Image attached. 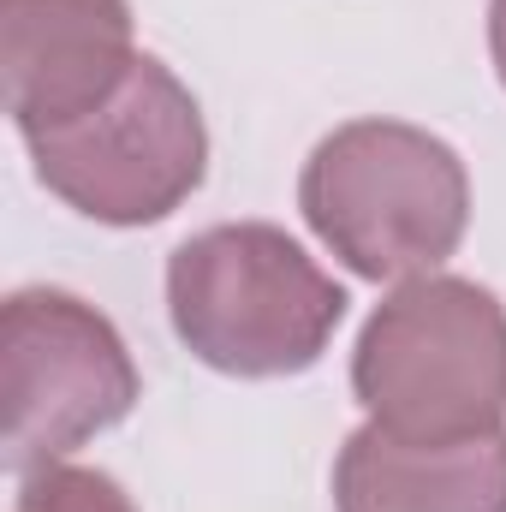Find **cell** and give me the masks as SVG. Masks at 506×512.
<instances>
[{"label": "cell", "instance_id": "6da1fadb", "mask_svg": "<svg viewBox=\"0 0 506 512\" xmlns=\"http://www.w3.org/2000/svg\"><path fill=\"white\" fill-rule=\"evenodd\" d=\"M346 304V286L274 221H221L167 256L173 334L215 376L280 382L316 370Z\"/></svg>", "mask_w": 506, "mask_h": 512}, {"label": "cell", "instance_id": "7a4b0ae2", "mask_svg": "<svg viewBox=\"0 0 506 512\" xmlns=\"http://www.w3.org/2000/svg\"><path fill=\"white\" fill-rule=\"evenodd\" d=\"M310 233L358 280H417L465 245L471 173L459 149L411 120H346L298 173Z\"/></svg>", "mask_w": 506, "mask_h": 512}, {"label": "cell", "instance_id": "3957f363", "mask_svg": "<svg viewBox=\"0 0 506 512\" xmlns=\"http://www.w3.org/2000/svg\"><path fill=\"white\" fill-rule=\"evenodd\" d=\"M352 393L399 441L506 429V304L465 274L399 280L352 346Z\"/></svg>", "mask_w": 506, "mask_h": 512}, {"label": "cell", "instance_id": "277c9868", "mask_svg": "<svg viewBox=\"0 0 506 512\" xmlns=\"http://www.w3.org/2000/svg\"><path fill=\"white\" fill-rule=\"evenodd\" d=\"M24 149L42 191L96 227H155L191 203L209 173L203 108L155 54H137L102 108L24 137Z\"/></svg>", "mask_w": 506, "mask_h": 512}, {"label": "cell", "instance_id": "5b68a950", "mask_svg": "<svg viewBox=\"0 0 506 512\" xmlns=\"http://www.w3.org/2000/svg\"><path fill=\"white\" fill-rule=\"evenodd\" d=\"M137 393L143 376L120 328L78 292L18 286L0 304V411L18 477L126 423Z\"/></svg>", "mask_w": 506, "mask_h": 512}, {"label": "cell", "instance_id": "8992f818", "mask_svg": "<svg viewBox=\"0 0 506 512\" xmlns=\"http://www.w3.org/2000/svg\"><path fill=\"white\" fill-rule=\"evenodd\" d=\"M131 66V0H0V90L18 137L102 108Z\"/></svg>", "mask_w": 506, "mask_h": 512}, {"label": "cell", "instance_id": "52a82bcc", "mask_svg": "<svg viewBox=\"0 0 506 512\" xmlns=\"http://www.w3.org/2000/svg\"><path fill=\"white\" fill-rule=\"evenodd\" d=\"M334 512H506V429L399 441L364 423L334 453Z\"/></svg>", "mask_w": 506, "mask_h": 512}, {"label": "cell", "instance_id": "ba28073f", "mask_svg": "<svg viewBox=\"0 0 506 512\" xmlns=\"http://www.w3.org/2000/svg\"><path fill=\"white\" fill-rule=\"evenodd\" d=\"M12 512H137V507L108 471L54 459V465H36V471L18 477V507Z\"/></svg>", "mask_w": 506, "mask_h": 512}, {"label": "cell", "instance_id": "9c48e42d", "mask_svg": "<svg viewBox=\"0 0 506 512\" xmlns=\"http://www.w3.org/2000/svg\"><path fill=\"white\" fill-rule=\"evenodd\" d=\"M489 60H495V78L506 90V0H489Z\"/></svg>", "mask_w": 506, "mask_h": 512}]
</instances>
